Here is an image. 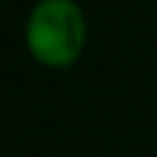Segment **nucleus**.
Masks as SVG:
<instances>
[{"mask_svg":"<svg viewBox=\"0 0 157 157\" xmlns=\"http://www.w3.org/2000/svg\"><path fill=\"white\" fill-rule=\"evenodd\" d=\"M89 21L76 0H34L24 18V47L37 66L68 71L86 50Z\"/></svg>","mask_w":157,"mask_h":157,"instance_id":"obj_1","label":"nucleus"}]
</instances>
